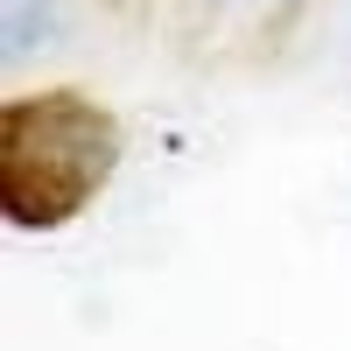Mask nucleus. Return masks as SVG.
<instances>
[{"label":"nucleus","mask_w":351,"mask_h":351,"mask_svg":"<svg viewBox=\"0 0 351 351\" xmlns=\"http://www.w3.org/2000/svg\"><path fill=\"white\" fill-rule=\"evenodd\" d=\"M127 162V120L77 84H21L0 112V211L21 232H64Z\"/></svg>","instance_id":"1"},{"label":"nucleus","mask_w":351,"mask_h":351,"mask_svg":"<svg viewBox=\"0 0 351 351\" xmlns=\"http://www.w3.org/2000/svg\"><path fill=\"white\" fill-rule=\"evenodd\" d=\"M84 21V0H0V71L8 77H28L56 56Z\"/></svg>","instance_id":"2"},{"label":"nucleus","mask_w":351,"mask_h":351,"mask_svg":"<svg viewBox=\"0 0 351 351\" xmlns=\"http://www.w3.org/2000/svg\"><path fill=\"white\" fill-rule=\"evenodd\" d=\"M316 0H218V14H232L239 28H253L260 43H281L295 21H309Z\"/></svg>","instance_id":"3"}]
</instances>
